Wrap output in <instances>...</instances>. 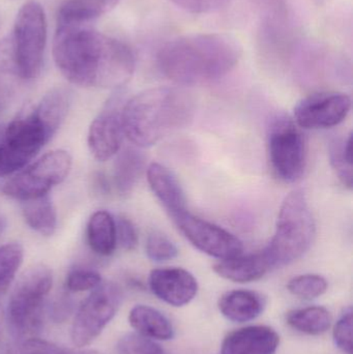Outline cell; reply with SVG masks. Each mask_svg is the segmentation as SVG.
I'll list each match as a JSON object with an SVG mask.
<instances>
[{
  "label": "cell",
  "instance_id": "4fadbf2b",
  "mask_svg": "<svg viewBox=\"0 0 353 354\" xmlns=\"http://www.w3.org/2000/svg\"><path fill=\"white\" fill-rule=\"evenodd\" d=\"M352 110L350 95L341 93H319L298 102L294 122L306 130L334 128L344 122Z\"/></svg>",
  "mask_w": 353,
  "mask_h": 354
},
{
  "label": "cell",
  "instance_id": "2e32d148",
  "mask_svg": "<svg viewBox=\"0 0 353 354\" xmlns=\"http://www.w3.org/2000/svg\"><path fill=\"white\" fill-rule=\"evenodd\" d=\"M146 176L151 191L172 218L188 212L182 185L167 167L162 164L151 163L147 168Z\"/></svg>",
  "mask_w": 353,
  "mask_h": 354
},
{
  "label": "cell",
  "instance_id": "277c9868",
  "mask_svg": "<svg viewBox=\"0 0 353 354\" xmlns=\"http://www.w3.org/2000/svg\"><path fill=\"white\" fill-rule=\"evenodd\" d=\"M315 234L316 225L306 194L296 189L284 199L275 235L263 249L271 270L302 258L312 245Z\"/></svg>",
  "mask_w": 353,
  "mask_h": 354
},
{
  "label": "cell",
  "instance_id": "f1b7e54d",
  "mask_svg": "<svg viewBox=\"0 0 353 354\" xmlns=\"http://www.w3.org/2000/svg\"><path fill=\"white\" fill-rule=\"evenodd\" d=\"M287 289L294 297L304 299H313L325 295L327 282L319 274H300L288 282Z\"/></svg>",
  "mask_w": 353,
  "mask_h": 354
},
{
  "label": "cell",
  "instance_id": "9a60e30c",
  "mask_svg": "<svg viewBox=\"0 0 353 354\" xmlns=\"http://www.w3.org/2000/svg\"><path fill=\"white\" fill-rule=\"evenodd\" d=\"M280 337L274 328L252 326L230 333L222 344V354H275Z\"/></svg>",
  "mask_w": 353,
  "mask_h": 354
},
{
  "label": "cell",
  "instance_id": "3957f363",
  "mask_svg": "<svg viewBox=\"0 0 353 354\" xmlns=\"http://www.w3.org/2000/svg\"><path fill=\"white\" fill-rule=\"evenodd\" d=\"M195 112L194 100L182 89H147L124 103V136L140 149L153 147L166 137L190 126Z\"/></svg>",
  "mask_w": 353,
  "mask_h": 354
},
{
  "label": "cell",
  "instance_id": "8d00e7d4",
  "mask_svg": "<svg viewBox=\"0 0 353 354\" xmlns=\"http://www.w3.org/2000/svg\"><path fill=\"white\" fill-rule=\"evenodd\" d=\"M6 228V218H4L3 214L0 212V234L3 232L4 229Z\"/></svg>",
  "mask_w": 353,
  "mask_h": 354
},
{
  "label": "cell",
  "instance_id": "d6986e66",
  "mask_svg": "<svg viewBox=\"0 0 353 354\" xmlns=\"http://www.w3.org/2000/svg\"><path fill=\"white\" fill-rule=\"evenodd\" d=\"M70 104V93L68 89L57 87L41 97L33 107L35 115L47 132L50 139L55 135L68 115Z\"/></svg>",
  "mask_w": 353,
  "mask_h": 354
},
{
  "label": "cell",
  "instance_id": "4dcf8cb0",
  "mask_svg": "<svg viewBox=\"0 0 353 354\" xmlns=\"http://www.w3.org/2000/svg\"><path fill=\"white\" fill-rule=\"evenodd\" d=\"M117 354H166L159 344L138 333L126 335L117 343Z\"/></svg>",
  "mask_w": 353,
  "mask_h": 354
},
{
  "label": "cell",
  "instance_id": "83f0119b",
  "mask_svg": "<svg viewBox=\"0 0 353 354\" xmlns=\"http://www.w3.org/2000/svg\"><path fill=\"white\" fill-rule=\"evenodd\" d=\"M24 250L18 243H8L0 247V295L10 287L22 266Z\"/></svg>",
  "mask_w": 353,
  "mask_h": 354
},
{
  "label": "cell",
  "instance_id": "484cf974",
  "mask_svg": "<svg viewBox=\"0 0 353 354\" xmlns=\"http://www.w3.org/2000/svg\"><path fill=\"white\" fill-rule=\"evenodd\" d=\"M332 167L340 180L348 189H352V134L345 138L334 139L330 145Z\"/></svg>",
  "mask_w": 353,
  "mask_h": 354
},
{
  "label": "cell",
  "instance_id": "6da1fadb",
  "mask_svg": "<svg viewBox=\"0 0 353 354\" xmlns=\"http://www.w3.org/2000/svg\"><path fill=\"white\" fill-rule=\"evenodd\" d=\"M53 58L60 74L87 88L122 89L135 72L132 50L86 24L58 25Z\"/></svg>",
  "mask_w": 353,
  "mask_h": 354
},
{
  "label": "cell",
  "instance_id": "4316f807",
  "mask_svg": "<svg viewBox=\"0 0 353 354\" xmlns=\"http://www.w3.org/2000/svg\"><path fill=\"white\" fill-rule=\"evenodd\" d=\"M1 354H104L91 349H68L41 339H19L8 345Z\"/></svg>",
  "mask_w": 353,
  "mask_h": 354
},
{
  "label": "cell",
  "instance_id": "d6a6232c",
  "mask_svg": "<svg viewBox=\"0 0 353 354\" xmlns=\"http://www.w3.org/2000/svg\"><path fill=\"white\" fill-rule=\"evenodd\" d=\"M334 341L336 346L344 353L352 354V309L344 310L341 317L334 328Z\"/></svg>",
  "mask_w": 353,
  "mask_h": 354
},
{
  "label": "cell",
  "instance_id": "74e56055",
  "mask_svg": "<svg viewBox=\"0 0 353 354\" xmlns=\"http://www.w3.org/2000/svg\"><path fill=\"white\" fill-rule=\"evenodd\" d=\"M2 324H3V312H2V308L0 307V336H1Z\"/></svg>",
  "mask_w": 353,
  "mask_h": 354
},
{
  "label": "cell",
  "instance_id": "e575fe53",
  "mask_svg": "<svg viewBox=\"0 0 353 354\" xmlns=\"http://www.w3.org/2000/svg\"><path fill=\"white\" fill-rule=\"evenodd\" d=\"M170 1L187 12L207 14V12H216L225 8L231 0H170Z\"/></svg>",
  "mask_w": 353,
  "mask_h": 354
},
{
  "label": "cell",
  "instance_id": "5b68a950",
  "mask_svg": "<svg viewBox=\"0 0 353 354\" xmlns=\"http://www.w3.org/2000/svg\"><path fill=\"white\" fill-rule=\"evenodd\" d=\"M52 284V270L45 264H35L21 274L6 309V322L16 338H33L41 330Z\"/></svg>",
  "mask_w": 353,
  "mask_h": 354
},
{
  "label": "cell",
  "instance_id": "8fae6325",
  "mask_svg": "<svg viewBox=\"0 0 353 354\" xmlns=\"http://www.w3.org/2000/svg\"><path fill=\"white\" fill-rule=\"evenodd\" d=\"M178 230L199 251L219 260L244 253L242 241L229 231L202 220L189 212L172 218Z\"/></svg>",
  "mask_w": 353,
  "mask_h": 354
},
{
  "label": "cell",
  "instance_id": "5bb4252c",
  "mask_svg": "<svg viewBox=\"0 0 353 354\" xmlns=\"http://www.w3.org/2000/svg\"><path fill=\"white\" fill-rule=\"evenodd\" d=\"M151 292L168 305L184 307L190 304L198 292V282L188 270L180 268L153 270L149 274Z\"/></svg>",
  "mask_w": 353,
  "mask_h": 354
},
{
  "label": "cell",
  "instance_id": "30bf717a",
  "mask_svg": "<svg viewBox=\"0 0 353 354\" xmlns=\"http://www.w3.org/2000/svg\"><path fill=\"white\" fill-rule=\"evenodd\" d=\"M122 303L120 289L113 283L102 282L91 290L77 312L70 330L73 344L88 346L113 319Z\"/></svg>",
  "mask_w": 353,
  "mask_h": 354
},
{
  "label": "cell",
  "instance_id": "8992f818",
  "mask_svg": "<svg viewBox=\"0 0 353 354\" xmlns=\"http://www.w3.org/2000/svg\"><path fill=\"white\" fill-rule=\"evenodd\" d=\"M14 56V76L33 80L41 74L47 45V18L37 0L25 2L8 35Z\"/></svg>",
  "mask_w": 353,
  "mask_h": 354
},
{
  "label": "cell",
  "instance_id": "603a6c76",
  "mask_svg": "<svg viewBox=\"0 0 353 354\" xmlns=\"http://www.w3.org/2000/svg\"><path fill=\"white\" fill-rule=\"evenodd\" d=\"M87 243L99 256L112 255L117 247L115 220L106 210L95 212L89 218L86 228Z\"/></svg>",
  "mask_w": 353,
  "mask_h": 354
},
{
  "label": "cell",
  "instance_id": "cb8c5ba5",
  "mask_svg": "<svg viewBox=\"0 0 353 354\" xmlns=\"http://www.w3.org/2000/svg\"><path fill=\"white\" fill-rule=\"evenodd\" d=\"M21 203L23 216L29 228L43 236H52L57 227V214L50 196H41Z\"/></svg>",
  "mask_w": 353,
  "mask_h": 354
},
{
  "label": "cell",
  "instance_id": "52a82bcc",
  "mask_svg": "<svg viewBox=\"0 0 353 354\" xmlns=\"http://www.w3.org/2000/svg\"><path fill=\"white\" fill-rule=\"evenodd\" d=\"M49 141L33 108L17 116L8 124L0 143V177L26 167Z\"/></svg>",
  "mask_w": 353,
  "mask_h": 354
},
{
  "label": "cell",
  "instance_id": "d590c367",
  "mask_svg": "<svg viewBox=\"0 0 353 354\" xmlns=\"http://www.w3.org/2000/svg\"><path fill=\"white\" fill-rule=\"evenodd\" d=\"M8 97H10V93H8V89L0 82V111H2L8 105Z\"/></svg>",
  "mask_w": 353,
  "mask_h": 354
},
{
  "label": "cell",
  "instance_id": "1f68e13d",
  "mask_svg": "<svg viewBox=\"0 0 353 354\" xmlns=\"http://www.w3.org/2000/svg\"><path fill=\"white\" fill-rule=\"evenodd\" d=\"M102 283V277L95 270L75 268L66 277V286L72 292L93 290Z\"/></svg>",
  "mask_w": 353,
  "mask_h": 354
},
{
  "label": "cell",
  "instance_id": "7402d4cb",
  "mask_svg": "<svg viewBox=\"0 0 353 354\" xmlns=\"http://www.w3.org/2000/svg\"><path fill=\"white\" fill-rule=\"evenodd\" d=\"M145 168V157L136 149H124L114 163L113 183L120 196H128L136 187Z\"/></svg>",
  "mask_w": 353,
  "mask_h": 354
},
{
  "label": "cell",
  "instance_id": "f546056e",
  "mask_svg": "<svg viewBox=\"0 0 353 354\" xmlns=\"http://www.w3.org/2000/svg\"><path fill=\"white\" fill-rule=\"evenodd\" d=\"M147 257L155 262H165L174 259L178 255L176 245L159 231H153L149 235L145 245Z\"/></svg>",
  "mask_w": 353,
  "mask_h": 354
},
{
  "label": "cell",
  "instance_id": "ac0fdd59",
  "mask_svg": "<svg viewBox=\"0 0 353 354\" xmlns=\"http://www.w3.org/2000/svg\"><path fill=\"white\" fill-rule=\"evenodd\" d=\"M265 299L260 293L252 290H232L222 295L219 310L226 319L232 322H248L263 314Z\"/></svg>",
  "mask_w": 353,
  "mask_h": 354
},
{
  "label": "cell",
  "instance_id": "7c38bea8",
  "mask_svg": "<svg viewBox=\"0 0 353 354\" xmlns=\"http://www.w3.org/2000/svg\"><path fill=\"white\" fill-rule=\"evenodd\" d=\"M124 95L118 89L104 106L99 115L89 127L87 145L89 151L97 161L105 162L120 153L124 141L122 108Z\"/></svg>",
  "mask_w": 353,
  "mask_h": 354
},
{
  "label": "cell",
  "instance_id": "7a4b0ae2",
  "mask_svg": "<svg viewBox=\"0 0 353 354\" xmlns=\"http://www.w3.org/2000/svg\"><path fill=\"white\" fill-rule=\"evenodd\" d=\"M240 57V46L227 35H189L166 44L158 54V66L169 80L194 86L223 78Z\"/></svg>",
  "mask_w": 353,
  "mask_h": 354
},
{
  "label": "cell",
  "instance_id": "ffe728a7",
  "mask_svg": "<svg viewBox=\"0 0 353 354\" xmlns=\"http://www.w3.org/2000/svg\"><path fill=\"white\" fill-rule=\"evenodd\" d=\"M131 326L141 336L151 340L168 341L174 336L173 326L167 317L155 308L138 305L128 314Z\"/></svg>",
  "mask_w": 353,
  "mask_h": 354
},
{
  "label": "cell",
  "instance_id": "d4e9b609",
  "mask_svg": "<svg viewBox=\"0 0 353 354\" xmlns=\"http://www.w3.org/2000/svg\"><path fill=\"white\" fill-rule=\"evenodd\" d=\"M332 322L331 313L323 307L302 308L292 310L286 314L288 326L311 336L325 334L331 328Z\"/></svg>",
  "mask_w": 353,
  "mask_h": 354
},
{
  "label": "cell",
  "instance_id": "9c48e42d",
  "mask_svg": "<svg viewBox=\"0 0 353 354\" xmlns=\"http://www.w3.org/2000/svg\"><path fill=\"white\" fill-rule=\"evenodd\" d=\"M267 151L271 169L285 183H296L304 174L307 164L304 136L292 118L277 115L269 127Z\"/></svg>",
  "mask_w": 353,
  "mask_h": 354
},
{
  "label": "cell",
  "instance_id": "836d02e7",
  "mask_svg": "<svg viewBox=\"0 0 353 354\" xmlns=\"http://www.w3.org/2000/svg\"><path fill=\"white\" fill-rule=\"evenodd\" d=\"M117 245L126 251H132L138 245V233L130 218L120 216L115 221Z\"/></svg>",
  "mask_w": 353,
  "mask_h": 354
},
{
  "label": "cell",
  "instance_id": "ba28073f",
  "mask_svg": "<svg viewBox=\"0 0 353 354\" xmlns=\"http://www.w3.org/2000/svg\"><path fill=\"white\" fill-rule=\"evenodd\" d=\"M72 158L68 151H50L17 172L2 185L1 192L19 201L49 195V192L68 177Z\"/></svg>",
  "mask_w": 353,
  "mask_h": 354
},
{
  "label": "cell",
  "instance_id": "44dd1931",
  "mask_svg": "<svg viewBox=\"0 0 353 354\" xmlns=\"http://www.w3.org/2000/svg\"><path fill=\"white\" fill-rule=\"evenodd\" d=\"M120 0H64L58 10V25L87 24L111 12Z\"/></svg>",
  "mask_w": 353,
  "mask_h": 354
},
{
  "label": "cell",
  "instance_id": "e0dca14e",
  "mask_svg": "<svg viewBox=\"0 0 353 354\" xmlns=\"http://www.w3.org/2000/svg\"><path fill=\"white\" fill-rule=\"evenodd\" d=\"M213 270L218 276L234 283H251L265 277L271 270V264L265 252L240 254L230 259L220 260L215 264Z\"/></svg>",
  "mask_w": 353,
  "mask_h": 354
}]
</instances>
